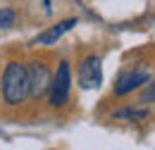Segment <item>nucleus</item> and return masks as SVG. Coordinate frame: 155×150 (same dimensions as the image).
Returning <instances> with one entry per match:
<instances>
[{"label": "nucleus", "mask_w": 155, "mask_h": 150, "mask_svg": "<svg viewBox=\"0 0 155 150\" xmlns=\"http://www.w3.org/2000/svg\"><path fill=\"white\" fill-rule=\"evenodd\" d=\"M0 91H2V100L10 107H17L29 98V74H26L24 62L12 60L5 64V72L0 79Z\"/></svg>", "instance_id": "obj_1"}, {"label": "nucleus", "mask_w": 155, "mask_h": 150, "mask_svg": "<svg viewBox=\"0 0 155 150\" xmlns=\"http://www.w3.org/2000/svg\"><path fill=\"white\" fill-rule=\"evenodd\" d=\"M69 91H72V69H69V62L62 60L58 64V72L53 74L50 88H48L50 107H64L69 103Z\"/></svg>", "instance_id": "obj_2"}, {"label": "nucleus", "mask_w": 155, "mask_h": 150, "mask_svg": "<svg viewBox=\"0 0 155 150\" xmlns=\"http://www.w3.org/2000/svg\"><path fill=\"white\" fill-rule=\"evenodd\" d=\"M26 74H29V95L34 100L45 98L48 88H50V81H53V74H50L48 64L41 62V60H34V62H29Z\"/></svg>", "instance_id": "obj_3"}, {"label": "nucleus", "mask_w": 155, "mask_h": 150, "mask_svg": "<svg viewBox=\"0 0 155 150\" xmlns=\"http://www.w3.org/2000/svg\"><path fill=\"white\" fill-rule=\"evenodd\" d=\"M79 86L84 91H93V88H100L103 83V64H100V57L98 55H88L81 60L79 64Z\"/></svg>", "instance_id": "obj_4"}, {"label": "nucleus", "mask_w": 155, "mask_h": 150, "mask_svg": "<svg viewBox=\"0 0 155 150\" xmlns=\"http://www.w3.org/2000/svg\"><path fill=\"white\" fill-rule=\"evenodd\" d=\"M148 72L146 69H131V72H124V74L117 79L115 83V95H129L131 91H136V88H141L143 83H148Z\"/></svg>", "instance_id": "obj_5"}, {"label": "nucleus", "mask_w": 155, "mask_h": 150, "mask_svg": "<svg viewBox=\"0 0 155 150\" xmlns=\"http://www.w3.org/2000/svg\"><path fill=\"white\" fill-rule=\"evenodd\" d=\"M74 24H77V19H64V21H58L55 26L45 29V31L36 38V45H53V43H55V41H60V38L64 36V34H67Z\"/></svg>", "instance_id": "obj_6"}, {"label": "nucleus", "mask_w": 155, "mask_h": 150, "mask_svg": "<svg viewBox=\"0 0 155 150\" xmlns=\"http://www.w3.org/2000/svg\"><path fill=\"white\" fill-rule=\"evenodd\" d=\"M148 107H122V110H117V112H112V119H131V122H138V119H146L148 117Z\"/></svg>", "instance_id": "obj_7"}, {"label": "nucleus", "mask_w": 155, "mask_h": 150, "mask_svg": "<svg viewBox=\"0 0 155 150\" xmlns=\"http://www.w3.org/2000/svg\"><path fill=\"white\" fill-rule=\"evenodd\" d=\"M17 21V12L12 7H0V29H10Z\"/></svg>", "instance_id": "obj_8"}, {"label": "nucleus", "mask_w": 155, "mask_h": 150, "mask_svg": "<svg viewBox=\"0 0 155 150\" xmlns=\"http://www.w3.org/2000/svg\"><path fill=\"white\" fill-rule=\"evenodd\" d=\"M141 103H146V105H148V103H155V83H148V86H146V91L141 93Z\"/></svg>", "instance_id": "obj_9"}]
</instances>
